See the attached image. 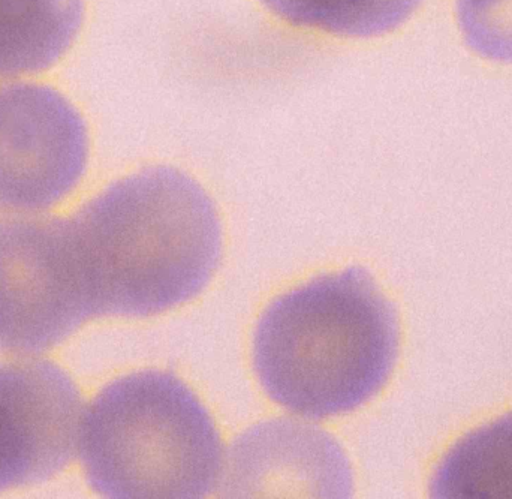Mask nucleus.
Segmentation results:
<instances>
[{"mask_svg":"<svg viewBox=\"0 0 512 499\" xmlns=\"http://www.w3.org/2000/svg\"><path fill=\"white\" fill-rule=\"evenodd\" d=\"M68 221L95 317L143 318L176 308L197 297L221 263L218 210L176 168L125 177Z\"/></svg>","mask_w":512,"mask_h":499,"instance_id":"f257e3e1","label":"nucleus"},{"mask_svg":"<svg viewBox=\"0 0 512 499\" xmlns=\"http://www.w3.org/2000/svg\"><path fill=\"white\" fill-rule=\"evenodd\" d=\"M399 353L396 309L361 267L319 276L259 318L254 368L271 401L307 419L351 413L387 384Z\"/></svg>","mask_w":512,"mask_h":499,"instance_id":"f03ea898","label":"nucleus"},{"mask_svg":"<svg viewBox=\"0 0 512 499\" xmlns=\"http://www.w3.org/2000/svg\"><path fill=\"white\" fill-rule=\"evenodd\" d=\"M78 447L90 488L105 498H204L222 468L212 416L167 372H135L104 387L83 414Z\"/></svg>","mask_w":512,"mask_h":499,"instance_id":"7ed1b4c3","label":"nucleus"},{"mask_svg":"<svg viewBox=\"0 0 512 499\" xmlns=\"http://www.w3.org/2000/svg\"><path fill=\"white\" fill-rule=\"evenodd\" d=\"M93 317L68 219H0V353L50 350Z\"/></svg>","mask_w":512,"mask_h":499,"instance_id":"20e7f679","label":"nucleus"},{"mask_svg":"<svg viewBox=\"0 0 512 499\" xmlns=\"http://www.w3.org/2000/svg\"><path fill=\"white\" fill-rule=\"evenodd\" d=\"M89 159L86 123L47 86H0V213L32 215L65 200Z\"/></svg>","mask_w":512,"mask_h":499,"instance_id":"39448f33","label":"nucleus"},{"mask_svg":"<svg viewBox=\"0 0 512 499\" xmlns=\"http://www.w3.org/2000/svg\"><path fill=\"white\" fill-rule=\"evenodd\" d=\"M83 401L48 360L0 365V494L47 482L68 467L80 441Z\"/></svg>","mask_w":512,"mask_h":499,"instance_id":"423d86ee","label":"nucleus"},{"mask_svg":"<svg viewBox=\"0 0 512 499\" xmlns=\"http://www.w3.org/2000/svg\"><path fill=\"white\" fill-rule=\"evenodd\" d=\"M227 497L348 498L352 474L339 444L295 422L256 426L228 455Z\"/></svg>","mask_w":512,"mask_h":499,"instance_id":"0eeeda50","label":"nucleus"},{"mask_svg":"<svg viewBox=\"0 0 512 499\" xmlns=\"http://www.w3.org/2000/svg\"><path fill=\"white\" fill-rule=\"evenodd\" d=\"M84 0H0V80L51 68L83 23Z\"/></svg>","mask_w":512,"mask_h":499,"instance_id":"6e6552de","label":"nucleus"},{"mask_svg":"<svg viewBox=\"0 0 512 499\" xmlns=\"http://www.w3.org/2000/svg\"><path fill=\"white\" fill-rule=\"evenodd\" d=\"M432 497L512 499V413L457 441L436 468Z\"/></svg>","mask_w":512,"mask_h":499,"instance_id":"1a4fd4ad","label":"nucleus"},{"mask_svg":"<svg viewBox=\"0 0 512 499\" xmlns=\"http://www.w3.org/2000/svg\"><path fill=\"white\" fill-rule=\"evenodd\" d=\"M292 26L349 38L384 35L402 26L421 0H261Z\"/></svg>","mask_w":512,"mask_h":499,"instance_id":"9d476101","label":"nucleus"},{"mask_svg":"<svg viewBox=\"0 0 512 499\" xmlns=\"http://www.w3.org/2000/svg\"><path fill=\"white\" fill-rule=\"evenodd\" d=\"M469 48L495 62L512 63V0H457Z\"/></svg>","mask_w":512,"mask_h":499,"instance_id":"9b49d317","label":"nucleus"}]
</instances>
